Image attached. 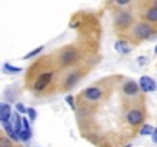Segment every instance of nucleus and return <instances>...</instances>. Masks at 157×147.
<instances>
[{"instance_id":"2","label":"nucleus","mask_w":157,"mask_h":147,"mask_svg":"<svg viewBox=\"0 0 157 147\" xmlns=\"http://www.w3.org/2000/svg\"><path fill=\"white\" fill-rule=\"evenodd\" d=\"M52 78H54V72H52V70H45V72H42L40 75L36 78V81L33 83V89H34L36 92L45 91V89L51 84Z\"/></svg>"},{"instance_id":"23","label":"nucleus","mask_w":157,"mask_h":147,"mask_svg":"<svg viewBox=\"0 0 157 147\" xmlns=\"http://www.w3.org/2000/svg\"><path fill=\"white\" fill-rule=\"evenodd\" d=\"M151 139H152L154 144H157V127H154V130H152V133H151Z\"/></svg>"},{"instance_id":"11","label":"nucleus","mask_w":157,"mask_h":147,"mask_svg":"<svg viewBox=\"0 0 157 147\" xmlns=\"http://www.w3.org/2000/svg\"><path fill=\"white\" fill-rule=\"evenodd\" d=\"M11 117H13L11 106L6 104V103H0V123H6V121H10Z\"/></svg>"},{"instance_id":"24","label":"nucleus","mask_w":157,"mask_h":147,"mask_svg":"<svg viewBox=\"0 0 157 147\" xmlns=\"http://www.w3.org/2000/svg\"><path fill=\"white\" fill-rule=\"evenodd\" d=\"M146 61H148V58H146V57H139V58H137V63H139L140 66H143Z\"/></svg>"},{"instance_id":"12","label":"nucleus","mask_w":157,"mask_h":147,"mask_svg":"<svg viewBox=\"0 0 157 147\" xmlns=\"http://www.w3.org/2000/svg\"><path fill=\"white\" fill-rule=\"evenodd\" d=\"M114 49H116V52H119V54H122V55H126V54L131 52V46H129L128 41H125V40H117V41L114 43Z\"/></svg>"},{"instance_id":"18","label":"nucleus","mask_w":157,"mask_h":147,"mask_svg":"<svg viewBox=\"0 0 157 147\" xmlns=\"http://www.w3.org/2000/svg\"><path fill=\"white\" fill-rule=\"evenodd\" d=\"M45 49V46H39V48H36V49H33L31 52H28L26 55H25V60H29V58H33V57H36V55H39L42 51Z\"/></svg>"},{"instance_id":"14","label":"nucleus","mask_w":157,"mask_h":147,"mask_svg":"<svg viewBox=\"0 0 157 147\" xmlns=\"http://www.w3.org/2000/svg\"><path fill=\"white\" fill-rule=\"evenodd\" d=\"M145 19L148 23H157V8L151 6L145 11Z\"/></svg>"},{"instance_id":"9","label":"nucleus","mask_w":157,"mask_h":147,"mask_svg":"<svg viewBox=\"0 0 157 147\" xmlns=\"http://www.w3.org/2000/svg\"><path fill=\"white\" fill-rule=\"evenodd\" d=\"M122 91H123V94H125L126 97H136V95L140 92L139 84H137L134 80H128V81H125L123 86H122Z\"/></svg>"},{"instance_id":"20","label":"nucleus","mask_w":157,"mask_h":147,"mask_svg":"<svg viewBox=\"0 0 157 147\" xmlns=\"http://www.w3.org/2000/svg\"><path fill=\"white\" fill-rule=\"evenodd\" d=\"M65 101H66V104L71 107V110H75V100H74L72 95H66V97H65Z\"/></svg>"},{"instance_id":"16","label":"nucleus","mask_w":157,"mask_h":147,"mask_svg":"<svg viewBox=\"0 0 157 147\" xmlns=\"http://www.w3.org/2000/svg\"><path fill=\"white\" fill-rule=\"evenodd\" d=\"M25 115H26L29 124L36 123V120H37V110H36L34 107H26V113H25Z\"/></svg>"},{"instance_id":"25","label":"nucleus","mask_w":157,"mask_h":147,"mask_svg":"<svg viewBox=\"0 0 157 147\" xmlns=\"http://www.w3.org/2000/svg\"><path fill=\"white\" fill-rule=\"evenodd\" d=\"M154 54H155V55H157V46H155V48H154Z\"/></svg>"},{"instance_id":"5","label":"nucleus","mask_w":157,"mask_h":147,"mask_svg":"<svg viewBox=\"0 0 157 147\" xmlns=\"http://www.w3.org/2000/svg\"><path fill=\"white\" fill-rule=\"evenodd\" d=\"M102 97H103V91L99 86H90L83 91V98L90 103H97L102 100Z\"/></svg>"},{"instance_id":"1","label":"nucleus","mask_w":157,"mask_h":147,"mask_svg":"<svg viewBox=\"0 0 157 147\" xmlns=\"http://www.w3.org/2000/svg\"><path fill=\"white\" fill-rule=\"evenodd\" d=\"M132 34L136 38L139 40H152L155 38V31L152 29V26L148 23V22H139L136 23L134 29H132Z\"/></svg>"},{"instance_id":"17","label":"nucleus","mask_w":157,"mask_h":147,"mask_svg":"<svg viewBox=\"0 0 157 147\" xmlns=\"http://www.w3.org/2000/svg\"><path fill=\"white\" fill-rule=\"evenodd\" d=\"M3 72L5 74H19V72H22V67H17V66H13L10 63H5L3 64Z\"/></svg>"},{"instance_id":"27","label":"nucleus","mask_w":157,"mask_h":147,"mask_svg":"<svg viewBox=\"0 0 157 147\" xmlns=\"http://www.w3.org/2000/svg\"><path fill=\"white\" fill-rule=\"evenodd\" d=\"M125 147H132V145H131V144H128V145H125Z\"/></svg>"},{"instance_id":"4","label":"nucleus","mask_w":157,"mask_h":147,"mask_svg":"<svg viewBox=\"0 0 157 147\" xmlns=\"http://www.w3.org/2000/svg\"><path fill=\"white\" fill-rule=\"evenodd\" d=\"M132 14L129 13V11H120V13H117L116 14V17H114V23H116V26L117 28H122V29H126V28H129L131 25H132Z\"/></svg>"},{"instance_id":"21","label":"nucleus","mask_w":157,"mask_h":147,"mask_svg":"<svg viewBox=\"0 0 157 147\" xmlns=\"http://www.w3.org/2000/svg\"><path fill=\"white\" fill-rule=\"evenodd\" d=\"M16 112L19 113V115H25L26 113V106L23 104V103H16Z\"/></svg>"},{"instance_id":"7","label":"nucleus","mask_w":157,"mask_h":147,"mask_svg":"<svg viewBox=\"0 0 157 147\" xmlns=\"http://www.w3.org/2000/svg\"><path fill=\"white\" fill-rule=\"evenodd\" d=\"M17 138H19V141H23V142H28V141L33 138L31 124H29V121H28L26 117L22 118V130L17 133Z\"/></svg>"},{"instance_id":"8","label":"nucleus","mask_w":157,"mask_h":147,"mask_svg":"<svg viewBox=\"0 0 157 147\" xmlns=\"http://www.w3.org/2000/svg\"><path fill=\"white\" fill-rule=\"evenodd\" d=\"M137 84H139V89H140L142 92H146V94L154 92V91L157 89V83H155L151 77H148V75L140 77V80H139Z\"/></svg>"},{"instance_id":"26","label":"nucleus","mask_w":157,"mask_h":147,"mask_svg":"<svg viewBox=\"0 0 157 147\" xmlns=\"http://www.w3.org/2000/svg\"><path fill=\"white\" fill-rule=\"evenodd\" d=\"M154 6L157 8V0H154Z\"/></svg>"},{"instance_id":"22","label":"nucleus","mask_w":157,"mask_h":147,"mask_svg":"<svg viewBox=\"0 0 157 147\" xmlns=\"http://www.w3.org/2000/svg\"><path fill=\"white\" fill-rule=\"evenodd\" d=\"M114 2L119 5V6H125V5H128V3H131V0H114Z\"/></svg>"},{"instance_id":"13","label":"nucleus","mask_w":157,"mask_h":147,"mask_svg":"<svg viewBox=\"0 0 157 147\" xmlns=\"http://www.w3.org/2000/svg\"><path fill=\"white\" fill-rule=\"evenodd\" d=\"M11 118H13V117H11ZM2 127H3V130L6 132L8 138H10L13 142H19V138H17V135H16V132H14V127H13V124H11V120L6 121V123H2Z\"/></svg>"},{"instance_id":"6","label":"nucleus","mask_w":157,"mask_h":147,"mask_svg":"<svg viewBox=\"0 0 157 147\" xmlns=\"http://www.w3.org/2000/svg\"><path fill=\"white\" fill-rule=\"evenodd\" d=\"M126 121L129 126H142L145 121V113L140 109H131L126 113Z\"/></svg>"},{"instance_id":"15","label":"nucleus","mask_w":157,"mask_h":147,"mask_svg":"<svg viewBox=\"0 0 157 147\" xmlns=\"http://www.w3.org/2000/svg\"><path fill=\"white\" fill-rule=\"evenodd\" d=\"M152 130H154V127H152L151 124L143 123V124H142V127H140V130H139V135H140V136H151Z\"/></svg>"},{"instance_id":"19","label":"nucleus","mask_w":157,"mask_h":147,"mask_svg":"<svg viewBox=\"0 0 157 147\" xmlns=\"http://www.w3.org/2000/svg\"><path fill=\"white\" fill-rule=\"evenodd\" d=\"M0 147H14V142L8 136H0Z\"/></svg>"},{"instance_id":"10","label":"nucleus","mask_w":157,"mask_h":147,"mask_svg":"<svg viewBox=\"0 0 157 147\" xmlns=\"http://www.w3.org/2000/svg\"><path fill=\"white\" fill-rule=\"evenodd\" d=\"M80 78H82V74L78 72V70H74V72L68 74V77H66V80H65V88H66V89L74 88L78 81H80Z\"/></svg>"},{"instance_id":"3","label":"nucleus","mask_w":157,"mask_h":147,"mask_svg":"<svg viewBox=\"0 0 157 147\" xmlns=\"http://www.w3.org/2000/svg\"><path fill=\"white\" fill-rule=\"evenodd\" d=\"M77 60H78V52H77L75 48L63 49L62 54H60V57H59V63H60V66H63V67H68V66L75 64Z\"/></svg>"}]
</instances>
